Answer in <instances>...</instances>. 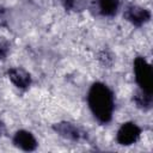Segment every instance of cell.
Returning a JSON list of instances; mask_svg holds the SVG:
<instances>
[{
	"label": "cell",
	"mask_w": 153,
	"mask_h": 153,
	"mask_svg": "<svg viewBox=\"0 0 153 153\" xmlns=\"http://www.w3.org/2000/svg\"><path fill=\"white\" fill-rule=\"evenodd\" d=\"M60 131L68 137H78V130L69 124H62L60 128Z\"/></svg>",
	"instance_id": "cell-8"
},
{
	"label": "cell",
	"mask_w": 153,
	"mask_h": 153,
	"mask_svg": "<svg viewBox=\"0 0 153 153\" xmlns=\"http://www.w3.org/2000/svg\"><path fill=\"white\" fill-rule=\"evenodd\" d=\"M10 78L11 80L18 86V87H26L30 84V76L26 72L19 68H13L10 71Z\"/></svg>",
	"instance_id": "cell-5"
},
{
	"label": "cell",
	"mask_w": 153,
	"mask_h": 153,
	"mask_svg": "<svg viewBox=\"0 0 153 153\" xmlns=\"http://www.w3.org/2000/svg\"><path fill=\"white\" fill-rule=\"evenodd\" d=\"M128 18L129 20H131L134 24H142L145 23L148 18H149V13L143 10V8H139V7H131L129 11H128Z\"/></svg>",
	"instance_id": "cell-6"
},
{
	"label": "cell",
	"mask_w": 153,
	"mask_h": 153,
	"mask_svg": "<svg viewBox=\"0 0 153 153\" xmlns=\"http://www.w3.org/2000/svg\"><path fill=\"white\" fill-rule=\"evenodd\" d=\"M14 143L20 147L24 151H32L36 147V140L32 136V134L27 133V131H18L14 136Z\"/></svg>",
	"instance_id": "cell-4"
},
{
	"label": "cell",
	"mask_w": 153,
	"mask_h": 153,
	"mask_svg": "<svg viewBox=\"0 0 153 153\" xmlns=\"http://www.w3.org/2000/svg\"><path fill=\"white\" fill-rule=\"evenodd\" d=\"M140 135V129L134 123H126L121 127L117 133V140L122 145L134 143Z\"/></svg>",
	"instance_id": "cell-3"
},
{
	"label": "cell",
	"mask_w": 153,
	"mask_h": 153,
	"mask_svg": "<svg viewBox=\"0 0 153 153\" xmlns=\"http://www.w3.org/2000/svg\"><path fill=\"white\" fill-rule=\"evenodd\" d=\"M135 75L139 85L143 90V93L151 94L152 93V85H153V78H152V71L149 65L146 62L145 59L137 57L134 63Z\"/></svg>",
	"instance_id": "cell-2"
},
{
	"label": "cell",
	"mask_w": 153,
	"mask_h": 153,
	"mask_svg": "<svg viewBox=\"0 0 153 153\" xmlns=\"http://www.w3.org/2000/svg\"><path fill=\"white\" fill-rule=\"evenodd\" d=\"M99 7L103 14L111 16L116 12L118 7V1L117 0H99Z\"/></svg>",
	"instance_id": "cell-7"
},
{
	"label": "cell",
	"mask_w": 153,
	"mask_h": 153,
	"mask_svg": "<svg viewBox=\"0 0 153 153\" xmlns=\"http://www.w3.org/2000/svg\"><path fill=\"white\" fill-rule=\"evenodd\" d=\"M88 104L94 116L102 121L108 122L111 118L114 110V98L110 90L103 84H94L88 93Z\"/></svg>",
	"instance_id": "cell-1"
}]
</instances>
